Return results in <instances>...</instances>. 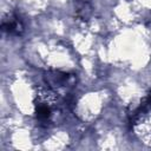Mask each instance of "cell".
<instances>
[{"label": "cell", "instance_id": "obj_1", "mask_svg": "<svg viewBox=\"0 0 151 151\" xmlns=\"http://www.w3.org/2000/svg\"><path fill=\"white\" fill-rule=\"evenodd\" d=\"M37 117L40 120H47L51 117V109L47 104H40L37 107Z\"/></svg>", "mask_w": 151, "mask_h": 151}]
</instances>
